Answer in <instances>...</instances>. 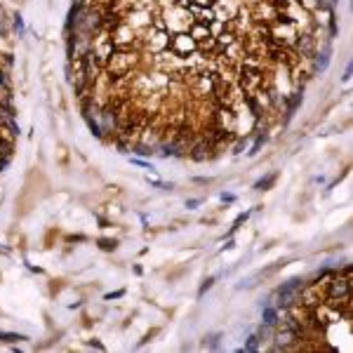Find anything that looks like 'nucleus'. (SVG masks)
I'll use <instances>...</instances> for the list:
<instances>
[{
	"instance_id": "1",
	"label": "nucleus",
	"mask_w": 353,
	"mask_h": 353,
	"mask_svg": "<svg viewBox=\"0 0 353 353\" xmlns=\"http://www.w3.org/2000/svg\"><path fill=\"white\" fill-rule=\"evenodd\" d=\"M168 50L177 59H189V57H193V54L198 52V43L191 38L189 31H177V33H170Z\"/></svg>"
},
{
	"instance_id": "2",
	"label": "nucleus",
	"mask_w": 353,
	"mask_h": 353,
	"mask_svg": "<svg viewBox=\"0 0 353 353\" xmlns=\"http://www.w3.org/2000/svg\"><path fill=\"white\" fill-rule=\"evenodd\" d=\"M325 299H348L351 297V276H332L327 283H323Z\"/></svg>"
},
{
	"instance_id": "3",
	"label": "nucleus",
	"mask_w": 353,
	"mask_h": 353,
	"mask_svg": "<svg viewBox=\"0 0 353 353\" xmlns=\"http://www.w3.org/2000/svg\"><path fill=\"white\" fill-rule=\"evenodd\" d=\"M212 151H214V144L207 139V137H198V139L191 144V149H189V156H191V160H196V162H205L214 156Z\"/></svg>"
},
{
	"instance_id": "4",
	"label": "nucleus",
	"mask_w": 353,
	"mask_h": 353,
	"mask_svg": "<svg viewBox=\"0 0 353 353\" xmlns=\"http://www.w3.org/2000/svg\"><path fill=\"white\" fill-rule=\"evenodd\" d=\"M168 40H170V31H158L156 29V33L151 35V40H149L151 52H156V54L165 52V50H168Z\"/></svg>"
},
{
	"instance_id": "5",
	"label": "nucleus",
	"mask_w": 353,
	"mask_h": 353,
	"mask_svg": "<svg viewBox=\"0 0 353 353\" xmlns=\"http://www.w3.org/2000/svg\"><path fill=\"white\" fill-rule=\"evenodd\" d=\"M24 339H26L24 335H14V332H0V342L14 344V342H24Z\"/></svg>"
},
{
	"instance_id": "6",
	"label": "nucleus",
	"mask_w": 353,
	"mask_h": 353,
	"mask_svg": "<svg viewBox=\"0 0 353 353\" xmlns=\"http://www.w3.org/2000/svg\"><path fill=\"white\" fill-rule=\"evenodd\" d=\"M264 323H266L268 327L278 325V313L273 311V308H266V311H264Z\"/></svg>"
},
{
	"instance_id": "7",
	"label": "nucleus",
	"mask_w": 353,
	"mask_h": 353,
	"mask_svg": "<svg viewBox=\"0 0 353 353\" xmlns=\"http://www.w3.org/2000/svg\"><path fill=\"white\" fill-rule=\"evenodd\" d=\"M264 144H266V134H259V137H257V141H255V146H252V151H250V156L259 153V149H261Z\"/></svg>"
},
{
	"instance_id": "8",
	"label": "nucleus",
	"mask_w": 353,
	"mask_h": 353,
	"mask_svg": "<svg viewBox=\"0 0 353 353\" xmlns=\"http://www.w3.org/2000/svg\"><path fill=\"white\" fill-rule=\"evenodd\" d=\"M259 342H261L259 337L252 335V337H250V342L245 344V351H257V348H259Z\"/></svg>"
},
{
	"instance_id": "9",
	"label": "nucleus",
	"mask_w": 353,
	"mask_h": 353,
	"mask_svg": "<svg viewBox=\"0 0 353 353\" xmlns=\"http://www.w3.org/2000/svg\"><path fill=\"white\" fill-rule=\"evenodd\" d=\"M273 181H276V174H271V177H266V179H261L259 184H257V189H259V191H264V189H266V186H271Z\"/></svg>"
},
{
	"instance_id": "10",
	"label": "nucleus",
	"mask_w": 353,
	"mask_h": 353,
	"mask_svg": "<svg viewBox=\"0 0 353 353\" xmlns=\"http://www.w3.org/2000/svg\"><path fill=\"white\" fill-rule=\"evenodd\" d=\"M99 245H101V250H106V252H111V250H116V240H106V238H104V240H99Z\"/></svg>"
},
{
	"instance_id": "11",
	"label": "nucleus",
	"mask_w": 353,
	"mask_h": 353,
	"mask_svg": "<svg viewBox=\"0 0 353 353\" xmlns=\"http://www.w3.org/2000/svg\"><path fill=\"white\" fill-rule=\"evenodd\" d=\"M245 144H247V141H245V139H238V144H236V151H233V153H243Z\"/></svg>"
},
{
	"instance_id": "12",
	"label": "nucleus",
	"mask_w": 353,
	"mask_h": 353,
	"mask_svg": "<svg viewBox=\"0 0 353 353\" xmlns=\"http://www.w3.org/2000/svg\"><path fill=\"white\" fill-rule=\"evenodd\" d=\"M14 26H17V31L22 33L24 31V24H22V17H14Z\"/></svg>"
},
{
	"instance_id": "13",
	"label": "nucleus",
	"mask_w": 353,
	"mask_h": 353,
	"mask_svg": "<svg viewBox=\"0 0 353 353\" xmlns=\"http://www.w3.org/2000/svg\"><path fill=\"white\" fill-rule=\"evenodd\" d=\"M245 219H247V212H245V214H240V217H238V219H236V226H233V229H238V226L243 224Z\"/></svg>"
},
{
	"instance_id": "14",
	"label": "nucleus",
	"mask_w": 353,
	"mask_h": 353,
	"mask_svg": "<svg viewBox=\"0 0 353 353\" xmlns=\"http://www.w3.org/2000/svg\"><path fill=\"white\" fill-rule=\"evenodd\" d=\"M7 162H10V158H0V172H5Z\"/></svg>"
}]
</instances>
